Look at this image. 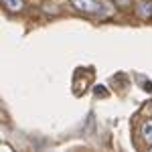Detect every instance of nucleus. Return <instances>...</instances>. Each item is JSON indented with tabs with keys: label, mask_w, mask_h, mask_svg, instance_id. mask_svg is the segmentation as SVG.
<instances>
[{
	"label": "nucleus",
	"mask_w": 152,
	"mask_h": 152,
	"mask_svg": "<svg viewBox=\"0 0 152 152\" xmlns=\"http://www.w3.org/2000/svg\"><path fill=\"white\" fill-rule=\"evenodd\" d=\"M71 4L77 8V10H83V12H95L99 8V0H71Z\"/></svg>",
	"instance_id": "obj_1"
},
{
	"label": "nucleus",
	"mask_w": 152,
	"mask_h": 152,
	"mask_svg": "<svg viewBox=\"0 0 152 152\" xmlns=\"http://www.w3.org/2000/svg\"><path fill=\"white\" fill-rule=\"evenodd\" d=\"M138 16L144 20L152 18V2H140L138 4Z\"/></svg>",
	"instance_id": "obj_2"
},
{
	"label": "nucleus",
	"mask_w": 152,
	"mask_h": 152,
	"mask_svg": "<svg viewBox=\"0 0 152 152\" xmlns=\"http://www.w3.org/2000/svg\"><path fill=\"white\" fill-rule=\"evenodd\" d=\"M142 138L148 142V144H152V120L142 124Z\"/></svg>",
	"instance_id": "obj_3"
},
{
	"label": "nucleus",
	"mask_w": 152,
	"mask_h": 152,
	"mask_svg": "<svg viewBox=\"0 0 152 152\" xmlns=\"http://www.w3.org/2000/svg\"><path fill=\"white\" fill-rule=\"evenodd\" d=\"M2 4H4L10 12H18L20 8H23V0H2Z\"/></svg>",
	"instance_id": "obj_4"
},
{
	"label": "nucleus",
	"mask_w": 152,
	"mask_h": 152,
	"mask_svg": "<svg viewBox=\"0 0 152 152\" xmlns=\"http://www.w3.org/2000/svg\"><path fill=\"white\" fill-rule=\"evenodd\" d=\"M95 95H105V89L104 87H95Z\"/></svg>",
	"instance_id": "obj_5"
},
{
	"label": "nucleus",
	"mask_w": 152,
	"mask_h": 152,
	"mask_svg": "<svg viewBox=\"0 0 152 152\" xmlns=\"http://www.w3.org/2000/svg\"><path fill=\"white\" fill-rule=\"evenodd\" d=\"M150 150H152V146H150Z\"/></svg>",
	"instance_id": "obj_6"
}]
</instances>
